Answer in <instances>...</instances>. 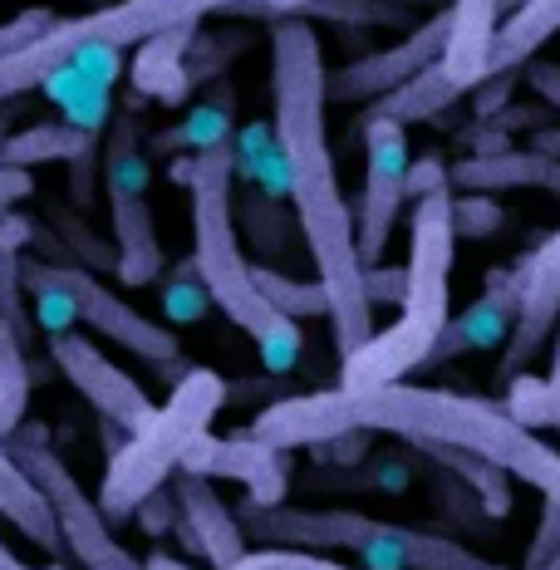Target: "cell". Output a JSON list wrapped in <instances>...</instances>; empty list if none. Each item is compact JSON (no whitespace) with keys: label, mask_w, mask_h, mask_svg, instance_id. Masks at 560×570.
I'll return each instance as SVG.
<instances>
[{"label":"cell","mask_w":560,"mask_h":570,"mask_svg":"<svg viewBox=\"0 0 560 570\" xmlns=\"http://www.w3.org/2000/svg\"><path fill=\"white\" fill-rule=\"evenodd\" d=\"M252 276H256L261 301H266L276 315L295 320V325H301V320H325L330 315V301H325V291H320V281L285 276V271H276V266H252Z\"/></svg>","instance_id":"f1b7e54d"},{"label":"cell","mask_w":560,"mask_h":570,"mask_svg":"<svg viewBox=\"0 0 560 570\" xmlns=\"http://www.w3.org/2000/svg\"><path fill=\"white\" fill-rule=\"evenodd\" d=\"M443 45H448V10H438V16L419 20L399 45L360 55L344 69H335V75H325L330 104H379L384 94L409 85L413 75H423L428 65H438V59H443Z\"/></svg>","instance_id":"8fae6325"},{"label":"cell","mask_w":560,"mask_h":570,"mask_svg":"<svg viewBox=\"0 0 560 570\" xmlns=\"http://www.w3.org/2000/svg\"><path fill=\"white\" fill-rule=\"evenodd\" d=\"M246 537L261 546H305V551H354L364 570H517L487 561L472 546H462L448 531L399 527L364 512H320V507H252L236 512Z\"/></svg>","instance_id":"5b68a950"},{"label":"cell","mask_w":560,"mask_h":570,"mask_svg":"<svg viewBox=\"0 0 560 570\" xmlns=\"http://www.w3.org/2000/svg\"><path fill=\"white\" fill-rule=\"evenodd\" d=\"M556 428H560V423H556Z\"/></svg>","instance_id":"db71d44e"},{"label":"cell","mask_w":560,"mask_h":570,"mask_svg":"<svg viewBox=\"0 0 560 570\" xmlns=\"http://www.w3.org/2000/svg\"><path fill=\"white\" fill-rule=\"evenodd\" d=\"M45 276H50L59 291H65V301L75 305V320L79 325H89L94 335L114 340L118 350L138 354L143 364H153V370L163 374H177L183 379V344H177L173 325H153L143 311L124 301V295H114V285H104L94 271L85 266H50L45 261Z\"/></svg>","instance_id":"9c48e42d"},{"label":"cell","mask_w":560,"mask_h":570,"mask_svg":"<svg viewBox=\"0 0 560 570\" xmlns=\"http://www.w3.org/2000/svg\"><path fill=\"white\" fill-rule=\"evenodd\" d=\"M236 232H246V242L261 256H285L291 252V212L281 207V193L261 183H242V193H232Z\"/></svg>","instance_id":"4316f807"},{"label":"cell","mask_w":560,"mask_h":570,"mask_svg":"<svg viewBox=\"0 0 560 570\" xmlns=\"http://www.w3.org/2000/svg\"><path fill=\"white\" fill-rule=\"evenodd\" d=\"M114 217V276L124 285H153L163 276V242L148 187H104Z\"/></svg>","instance_id":"e0dca14e"},{"label":"cell","mask_w":560,"mask_h":570,"mask_svg":"<svg viewBox=\"0 0 560 570\" xmlns=\"http://www.w3.org/2000/svg\"><path fill=\"white\" fill-rule=\"evenodd\" d=\"M511 187H541L560 197V158H546L536 148H507L492 158L452 163V193H511Z\"/></svg>","instance_id":"d6986e66"},{"label":"cell","mask_w":560,"mask_h":570,"mask_svg":"<svg viewBox=\"0 0 560 570\" xmlns=\"http://www.w3.org/2000/svg\"><path fill=\"white\" fill-rule=\"evenodd\" d=\"M197 40V26L168 30V35H153V40L138 45L134 59V89L143 99H158V104H183L193 94V79H187V45Z\"/></svg>","instance_id":"44dd1931"},{"label":"cell","mask_w":560,"mask_h":570,"mask_svg":"<svg viewBox=\"0 0 560 570\" xmlns=\"http://www.w3.org/2000/svg\"><path fill=\"white\" fill-rule=\"evenodd\" d=\"M374 438L379 433H369V428H350V433L330 438V443L310 448V453L320 462H330V468H360V462H369V453H374Z\"/></svg>","instance_id":"d590c367"},{"label":"cell","mask_w":560,"mask_h":570,"mask_svg":"<svg viewBox=\"0 0 560 570\" xmlns=\"http://www.w3.org/2000/svg\"><path fill=\"white\" fill-rule=\"evenodd\" d=\"M403 285H409V271L403 266H364V295L369 305H399L403 301Z\"/></svg>","instance_id":"60d3db41"},{"label":"cell","mask_w":560,"mask_h":570,"mask_svg":"<svg viewBox=\"0 0 560 570\" xmlns=\"http://www.w3.org/2000/svg\"><path fill=\"white\" fill-rule=\"evenodd\" d=\"M232 570H350V566L330 561L325 551H305V546H256Z\"/></svg>","instance_id":"836d02e7"},{"label":"cell","mask_w":560,"mask_h":570,"mask_svg":"<svg viewBox=\"0 0 560 570\" xmlns=\"http://www.w3.org/2000/svg\"><path fill=\"white\" fill-rule=\"evenodd\" d=\"M409 448H413V453H423L428 462H438V468H443L452 482L468 487L487 521L511 517V507H517V492H511V478H507L502 468H492L487 458L468 453V448H452V443H409Z\"/></svg>","instance_id":"7402d4cb"},{"label":"cell","mask_w":560,"mask_h":570,"mask_svg":"<svg viewBox=\"0 0 560 570\" xmlns=\"http://www.w3.org/2000/svg\"><path fill=\"white\" fill-rule=\"evenodd\" d=\"M0 521H10V527H16L26 541L40 546L45 556H65L50 502H45L40 487L26 478V468H20L16 453L6 448V438H0Z\"/></svg>","instance_id":"ffe728a7"},{"label":"cell","mask_w":560,"mask_h":570,"mask_svg":"<svg viewBox=\"0 0 560 570\" xmlns=\"http://www.w3.org/2000/svg\"><path fill=\"white\" fill-rule=\"evenodd\" d=\"M452 256H458V232H452V187L428 193L413 202L409 222V285L393 325L374 330L350 360H340V389L364 394V389L403 384L419 374L433 354L438 335L452 320Z\"/></svg>","instance_id":"277c9868"},{"label":"cell","mask_w":560,"mask_h":570,"mask_svg":"<svg viewBox=\"0 0 560 570\" xmlns=\"http://www.w3.org/2000/svg\"><path fill=\"white\" fill-rule=\"evenodd\" d=\"M30 354H26V335L20 325L0 311V438H10L26 423V403H30Z\"/></svg>","instance_id":"83f0119b"},{"label":"cell","mask_w":560,"mask_h":570,"mask_svg":"<svg viewBox=\"0 0 560 570\" xmlns=\"http://www.w3.org/2000/svg\"><path fill=\"white\" fill-rule=\"evenodd\" d=\"M502 6H507V10H517V6H521V0H502Z\"/></svg>","instance_id":"816d5d0a"},{"label":"cell","mask_w":560,"mask_h":570,"mask_svg":"<svg viewBox=\"0 0 560 570\" xmlns=\"http://www.w3.org/2000/svg\"><path fill=\"white\" fill-rule=\"evenodd\" d=\"M556 551H560V507L546 502L541 507V521H536V531H531V541H527V556H521L517 570H541Z\"/></svg>","instance_id":"8d00e7d4"},{"label":"cell","mask_w":560,"mask_h":570,"mask_svg":"<svg viewBox=\"0 0 560 570\" xmlns=\"http://www.w3.org/2000/svg\"><path fill=\"white\" fill-rule=\"evenodd\" d=\"M310 16L344 20V26H413V10H403V0H310L301 20Z\"/></svg>","instance_id":"4dcf8cb0"},{"label":"cell","mask_w":560,"mask_h":570,"mask_svg":"<svg viewBox=\"0 0 560 570\" xmlns=\"http://www.w3.org/2000/svg\"><path fill=\"white\" fill-rule=\"evenodd\" d=\"M226 409V379L217 370H187L173 384L168 403L148 409L134 433H124V443L109 448L99 478V512L109 521H128L138 512L143 497H153L158 487H168V478L183 468L187 448L202 433H212V419Z\"/></svg>","instance_id":"8992f818"},{"label":"cell","mask_w":560,"mask_h":570,"mask_svg":"<svg viewBox=\"0 0 560 570\" xmlns=\"http://www.w3.org/2000/svg\"><path fill=\"white\" fill-rule=\"evenodd\" d=\"M134 517H138V527L148 531V537H163V531L177 527V497L168 492V487H158L153 497H143Z\"/></svg>","instance_id":"b9f144b4"},{"label":"cell","mask_w":560,"mask_h":570,"mask_svg":"<svg viewBox=\"0 0 560 570\" xmlns=\"http://www.w3.org/2000/svg\"><path fill=\"white\" fill-rule=\"evenodd\" d=\"M232 128H236V94H232V85H222V79H217L207 99H202L197 109L173 128V134L153 138V153H177V148L202 153V148H217V142L236 138Z\"/></svg>","instance_id":"484cf974"},{"label":"cell","mask_w":560,"mask_h":570,"mask_svg":"<svg viewBox=\"0 0 560 570\" xmlns=\"http://www.w3.org/2000/svg\"><path fill=\"white\" fill-rule=\"evenodd\" d=\"M369 478L384 492H403L409 487V458H374L369 453Z\"/></svg>","instance_id":"ee69618b"},{"label":"cell","mask_w":560,"mask_h":570,"mask_svg":"<svg viewBox=\"0 0 560 570\" xmlns=\"http://www.w3.org/2000/svg\"><path fill=\"white\" fill-rule=\"evenodd\" d=\"M55 26V10L50 6H35V10H20L16 20H0V55L20 50V45H30L35 35H45Z\"/></svg>","instance_id":"74e56055"},{"label":"cell","mask_w":560,"mask_h":570,"mask_svg":"<svg viewBox=\"0 0 560 570\" xmlns=\"http://www.w3.org/2000/svg\"><path fill=\"white\" fill-rule=\"evenodd\" d=\"M507 207L497 193H452V232L458 242H487L492 232H502Z\"/></svg>","instance_id":"1f68e13d"},{"label":"cell","mask_w":560,"mask_h":570,"mask_svg":"<svg viewBox=\"0 0 560 570\" xmlns=\"http://www.w3.org/2000/svg\"><path fill=\"white\" fill-rule=\"evenodd\" d=\"M541 570H560V551H556V556H551V561H546Z\"/></svg>","instance_id":"681fc988"},{"label":"cell","mask_w":560,"mask_h":570,"mask_svg":"<svg viewBox=\"0 0 560 570\" xmlns=\"http://www.w3.org/2000/svg\"><path fill=\"white\" fill-rule=\"evenodd\" d=\"M6 448L16 453V462L26 468V478L40 487V497L50 502L59 546L65 556H75L85 570H143V561L114 537V521L99 512V502L79 487V478L69 472V462L55 453L50 428L45 423H20L6 438Z\"/></svg>","instance_id":"52a82bcc"},{"label":"cell","mask_w":560,"mask_h":570,"mask_svg":"<svg viewBox=\"0 0 560 570\" xmlns=\"http://www.w3.org/2000/svg\"><path fill=\"white\" fill-rule=\"evenodd\" d=\"M6 109H10V104H6ZM6 109H0V142H6Z\"/></svg>","instance_id":"f907efd6"},{"label":"cell","mask_w":560,"mask_h":570,"mask_svg":"<svg viewBox=\"0 0 560 570\" xmlns=\"http://www.w3.org/2000/svg\"><path fill=\"white\" fill-rule=\"evenodd\" d=\"M173 497H177V531H183L187 551H197L202 561H212V570H232L246 551H252L242 521H236V512L222 502V492L207 478L177 472Z\"/></svg>","instance_id":"2e32d148"},{"label":"cell","mask_w":560,"mask_h":570,"mask_svg":"<svg viewBox=\"0 0 560 570\" xmlns=\"http://www.w3.org/2000/svg\"><path fill=\"white\" fill-rule=\"evenodd\" d=\"M45 570H69V566H59V561H55V566H45Z\"/></svg>","instance_id":"f5cc1de1"},{"label":"cell","mask_w":560,"mask_h":570,"mask_svg":"<svg viewBox=\"0 0 560 570\" xmlns=\"http://www.w3.org/2000/svg\"><path fill=\"white\" fill-rule=\"evenodd\" d=\"M452 187V168H443L438 153H423V158H409V202H419L428 193H443Z\"/></svg>","instance_id":"ab89813d"},{"label":"cell","mask_w":560,"mask_h":570,"mask_svg":"<svg viewBox=\"0 0 560 570\" xmlns=\"http://www.w3.org/2000/svg\"><path fill=\"white\" fill-rule=\"evenodd\" d=\"M94 148V128L79 124H35L0 142V168H40V163H85Z\"/></svg>","instance_id":"cb8c5ba5"},{"label":"cell","mask_w":560,"mask_h":570,"mask_svg":"<svg viewBox=\"0 0 560 570\" xmlns=\"http://www.w3.org/2000/svg\"><path fill=\"white\" fill-rule=\"evenodd\" d=\"M497 403L507 409V419H517L521 428H531V433H541V428H556V419H560L546 374H531V370L511 374L507 379V399H497Z\"/></svg>","instance_id":"f546056e"},{"label":"cell","mask_w":560,"mask_h":570,"mask_svg":"<svg viewBox=\"0 0 560 570\" xmlns=\"http://www.w3.org/2000/svg\"><path fill=\"white\" fill-rule=\"evenodd\" d=\"M143 570H193L183 561V556H173V551H153L148 561H143Z\"/></svg>","instance_id":"c3c4849f"},{"label":"cell","mask_w":560,"mask_h":570,"mask_svg":"<svg viewBox=\"0 0 560 570\" xmlns=\"http://www.w3.org/2000/svg\"><path fill=\"white\" fill-rule=\"evenodd\" d=\"M50 222H55L59 242H65V252H69V261H75V266H85V271H89V266H99V271H109V266H114V252H109V246H104L99 236H94L79 217H69L65 207H55V212H50Z\"/></svg>","instance_id":"e575fe53"},{"label":"cell","mask_w":560,"mask_h":570,"mask_svg":"<svg viewBox=\"0 0 560 570\" xmlns=\"http://www.w3.org/2000/svg\"><path fill=\"white\" fill-rule=\"evenodd\" d=\"M521 281H527V256H517L511 266L487 271L482 295H477V301L458 320H448V330L438 335V344H433V354H428L423 370L458 360V354H468V350H497V344H507L511 325H517Z\"/></svg>","instance_id":"4fadbf2b"},{"label":"cell","mask_w":560,"mask_h":570,"mask_svg":"<svg viewBox=\"0 0 560 570\" xmlns=\"http://www.w3.org/2000/svg\"><path fill=\"white\" fill-rule=\"evenodd\" d=\"M521 79H527V89H536V99L551 104L560 114V65H551V59H527V65H521Z\"/></svg>","instance_id":"7bdbcfd3"},{"label":"cell","mask_w":560,"mask_h":570,"mask_svg":"<svg viewBox=\"0 0 560 570\" xmlns=\"http://www.w3.org/2000/svg\"><path fill=\"white\" fill-rule=\"evenodd\" d=\"M531 148H536V153H546V158H560V124L536 128V134H531Z\"/></svg>","instance_id":"7dc6e473"},{"label":"cell","mask_w":560,"mask_h":570,"mask_svg":"<svg viewBox=\"0 0 560 570\" xmlns=\"http://www.w3.org/2000/svg\"><path fill=\"white\" fill-rule=\"evenodd\" d=\"M177 472H193V478H207V482H242L246 487V502L252 507H281L285 492H291V468H285V453L276 448L256 443L252 428L246 433H202L193 448H187L183 468Z\"/></svg>","instance_id":"7c38bea8"},{"label":"cell","mask_w":560,"mask_h":570,"mask_svg":"<svg viewBox=\"0 0 560 570\" xmlns=\"http://www.w3.org/2000/svg\"><path fill=\"white\" fill-rule=\"evenodd\" d=\"M546 344H551V374H546V384H551V399H556V409H560V320H556V330H551V340H546Z\"/></svg>","instance_id":"bcb514c9"},{"label":"cell","mask_w":560,"mask_h":570,"mask_svg":"<svg viewBox=\"0 0 560 570\" xmlns=\"http://www.w3.org/2000/svg\"><path fill=\"white\" fill-rule=\"evenodd\" d=\"M35 193L30 168H0V212H10L16 202H26Z\"/></svg>","instance_id":"f6af8a7d"},{"label":"cell","mask_w":560,"mask_h":570,"mask_svg":"<svg viewBox=\"0 0 560 570\" xmlns=\"http://www.w3.org/2000/svg\"><path fill=\"white\" fill-rule=\"evenodd\" d=\"M468 94H472V89H462L458 79H448L443 65H428L423 75H413L409 85H399L393 94H384L379 104H369V109L409 128V124H428V118H443L452 104L468 99Z\"/></svg>","instance_id":"d4e9b609"},{"label":"cell","mask_w":560,"mask_h":570,"mask_svg":"<svg viewBox=\"0 0 560 570\" xmlns=\"http://www.w3.org/2000/svg\"><path fill=\"white\" fill-rule=\"evenodd\" d=\"M173 177L187 187V197H193V266H197L202 285H207L212 305L256 344L261 364H266L271 374H291L295 364H301L305 335L295 320L271 311L256 291L252 261L242 252V232H236V212H232V193H236L232 142H217V148L177 158Z\"/></svg>","instance_id":"3957f363"},{"label":"cell","mask_w":560,"mask_h":570,"mask_svg":"<svg viewBox=\"0 0 560 570\" xmlns=\"http://www.w3.org/2000/svg\"><path fill=\"white\" fill-rule=\"evenodd\" d=\"M517 79H521V69L517 75H492V79H482L468 99H472V118L477 124H487V118H497L511 104V94H517Z\"/></svg>","instance_id":"f35d334b"},{"label":"cell","mask_w":560,"mask_h":570,"mask_svg":"<svg viewBox=\"0 0 560 570\" xmlns=\"http://www.w3.org/2000/svg\"><path fill=\"white\" fill-rule=\"evenodd\" d=\"M350 428H360L350 394L344 389H315V394H291V399L266 403L252 423V438L276 448V453H295V448L330 443V438L350 433Z\"/></svg>","instance_id":"9a60e30c"},{"label":"cell","mask_w":560,"mask_h":570,"mask_svg":"<svg viewBox=\"0 0 560 570\" xmlns=\"http://www.w3.org/2000/svg\"><path fill=\"white\" fill-rule=\"evenodd\" d=\"M556 35H560V0H521L517 10H507L502 30H497V50H492V65H487V79L517 75Z\"/></svg>","instance_id":"603a6c76"},{"label":"cell","mask_w":560,"mask_h":570,"mask_svg":"<svg viewBox=\"0 0 560 570\" xmlns=\"http://www.w3.org/2000/svg\"><path fill=\"white\" fill-rule=\"evenodd\" d=\"M350 409H354V423L379 438L468 448V453L492 462V468H502L511 482H527L531 492H541L546 502L560 507V453L541 433L507 419V409L497 399L452 394V389H428L403 379V384L350 394Z\"/></svg>","instance_id":"7a4b0ae2"},{"label":"cell","mask_w":560,"mask_h":570,"mask_svg":"<svg viewBox=\"0 0 560 570\" xmlns=\"http://www.w3.org/2000/svg\"><path fill=\"white\" fill-rule=\"evenodd\" d=\"M50 364L104 423L118 428V433H134V428L148 419L153 403H148V394H143V384L134 374L118 370V364L94 340L75 335V330L50 335Z\"/></svg>","instance_id":"30bf717a"},{"label":"cell","mask_w":560,"mask_h":570,"mask_svg":"<svg viewBox=\"0 0 560 570\" xmlns=\"http://www.w3.org/2000/svg\"><path fill=\"white\" fill-rule=\"evenodd\" d=\"M207 305H212V295H207V285H202V276H197L193 256H187L183 266L173 271V281L163 285V311H168L173 325H193V320H202Z\"/></svg>","instance_id":"d6a6232c"},{"label":"cell","mask_w":560,"mask_h":570,"mask_svg":"<svg viewBox=\"0 0 560 570\" xmlns=\"http://www.w3.org/2000/svg\"><path fill=\"white\" fill-rule=\"evenodd\" d=\"M364 138V193L354 202V246L364 266H379L393 242V227L409 202V128L369 109L360 118Z\"/></svg>","instance_id":"ba28073f"},{"label":"cell","mask_w":560,"mask_h":570,"mask_svg":"<svg viewBox=\"0 0 560 570\" xmlns=\"http://www.w3.org/2000/svg\"><path fill=\"white\" fill-rule=\"evenodd\" d=\"M502 20H507L502 0H452L448 6V45H443V59H438V65L448 69V79H458L462 89L482 85Z\"/></svg>","instance_id":"ac0fdd59"},{"label":"cell","mask_w":560,"mask_h":570,"mask_svg":"<svg viewBox=\"0 0 560 570\" xmlns=\"http://www.w3.org/2000/svg\"><path fill=\"white\" fill-rule=\"evenodd\" d=\"M325 50L310 20L285 16L271 26V99H276V134L285 183H291L295 222L305 232L310 261H315V281L330 301V335L335 354L350 360L360 344L374 335V305L364 295V261L354 246V207L340 193L335 148L325 134Z\"/></svg>","instance_id":"6da1fadb"},{"label":"cell","mask_w":560,"mask_h":570,"mask_svg":"<svg viewBox=\"0 0 560 570\" xmlns=\"http://www.w3.org/2000/svg\"><path fill=\"white\" fill-rule=\"evenodd\" d=\"M527 256V281H521V305H517V325H511V340L502 344L507 350V364L502 374H521L536 354L546 350L551 340L556 320H560V227L546 236L536 252H521Z\"/></svg>","instance_id":"5bb4252c"}]
</instances>
